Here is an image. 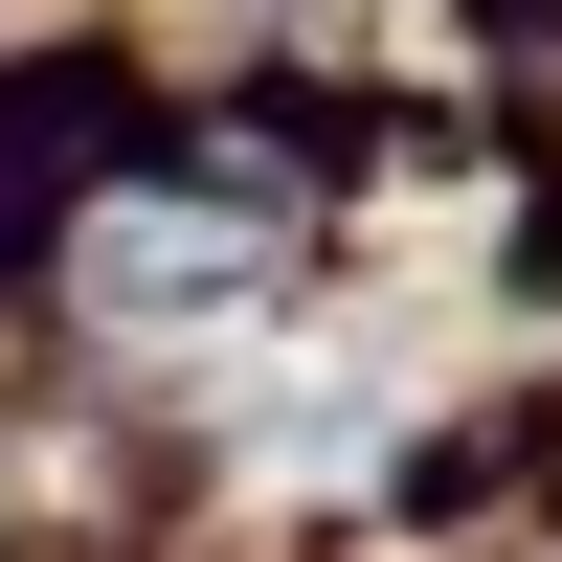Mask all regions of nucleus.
Here are the masks:
<instances>
[{
	"label": "nucleus",
	"instance_id": "obj_1",
	"mask_svg": "<svg viewBox=\"0 0 562 562\" xmlns=\"http://www.w3.org/2000/svg\"><path fill=\"white\" fill-rule=\"evenodd\" d=\"M225 293H248V225H180V203L90 225V315H225Z\"/></svg>",
	"mask_w": 562,
	"mask_h": 562
}]
</instances>
